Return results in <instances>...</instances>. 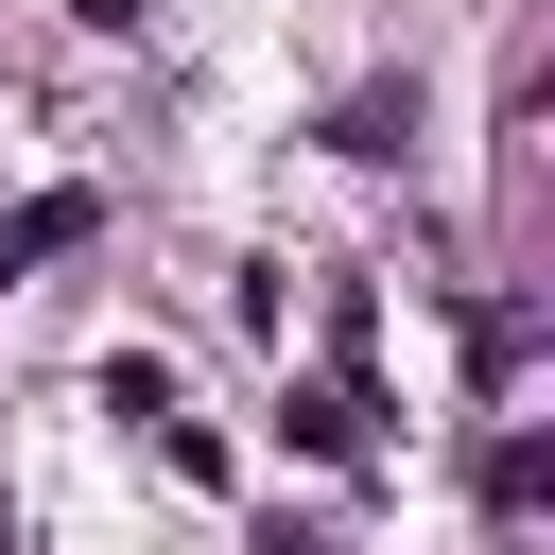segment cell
<instances>
[{
    "label": "cell",
    "instance_id": "cell-1",
    "mask_svg": "<svg viewBox=\"0 0 555 555\" xmlns=\"http://www.w3.org/2000/svg\"><path fill=\"white\" fill-rule=\"evenodd\" d=\"M87 225H104L87 191H35V208H0V278H35V260H69Z\"/></svg>",
    "mask_w": 555,
    "mask_h": 555
}]
</instances>
